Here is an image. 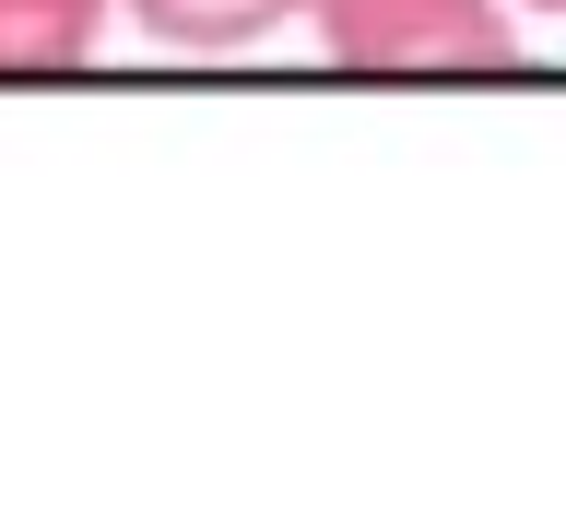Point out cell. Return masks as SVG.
<instances>
[{"label":"cell","instance_id":"cell-1","mask_svg":"<svg viewBox=\"0 0 566 531\" xmlns=\"http://www.w3.org/2000/svg\"><path fill=\"white\" fill-rule=\"evenodd\" d=\"M295 24L343 71H507V0H295Z\"/></svg>","mask_w":566,"mask_h":531},{"label":"cell","instance_id":"cell-2","mask_svg":"<svg viewBox=\"0 0 566 531\" xmlns=\"http://www.w3.org/2000/svg\"><path fill=\"white\" fill-rule=\"evenodd\" d=\"M118 0H0V71H83Z\"/></svg>","mask_w":566,"mask_h":531},{"label":"cell","instance_id":"cell-3","mask_svg":"<svg viewBox=\"0 0 566 531\" xmlns=\"http://www.w3.org/2000/svg\"><path fill=\"white\" fill-rule=\"evenodd\" d=\"M154 48H248V35H272L295 0H118Z\"/></svg>","mask_w":566,"mask_h":531},{"label":"cell","instance_id":"cell-4","mask_svg":"<svg viewBox=\"0 0 566 531\" xmlns=\"http://www.w3.org/2000/svg\"><path fill=\"white\" fill-rule=\"evenodd\" d=\"M520 12H566V0H520Z\"/></svg>","mask_w":566,"mask_h":531}]
</instances>
